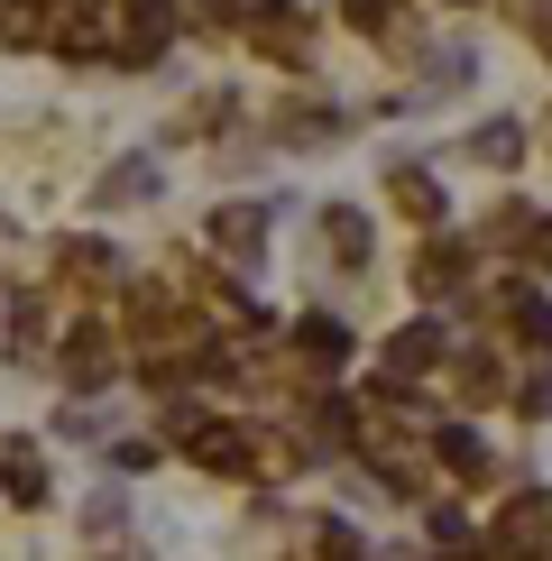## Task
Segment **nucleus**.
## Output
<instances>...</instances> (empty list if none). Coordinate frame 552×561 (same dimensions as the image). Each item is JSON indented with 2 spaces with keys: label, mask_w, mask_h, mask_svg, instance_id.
<instances>
[{
  "label": "nucleus",
  "mask_w": 552,
  "mask_h": 561,
  "mask_svg": "<svg viewBox=\"0 0 552 561\" xmlns=\"http://www.w3.org/2000/svg\"><path fill=\"white\" fill-rule=\"evenodd\" d=\"M175 433L194 442L203 470H221V479H258V433H240V424H203V414H175Z\"/></svg>",
  "instance_id": "1"
},
{
  "label": "nucleus",
  "mask_w": 552,
  "mask_h": 561,
  "mask_svg": "<svg viewBox=\"0 0 552 561\" xmlns=\"http://www.w3.org/2000/svg\"><path fill=\"white\" fill-rule=\"evenodd\" d=\"M497 543H506V561H552V497L543 488H525V497L497 516Z\"/></svg>",
  "instance_id": "2"
},
{
  "label": "nucleus",
  "mask_w": 552,
  "mask_h": 561,
  "mask_svg": "<svg viewBox=\"0 0 552 561\" xmlns=\"http://www.w3.org/2000/svg\"><path fill=\"white\" fill-rule=\"evenodd\" d=\"M258 240H267V203H221V213H212V249H221V259H258Z\"/></svg>",
  "instance_id": "3"
},
{
  "label": "nucleus",
  "mask_w": 552,
  "mask_h": 561,
  "mask_svg": "<svg viewBox=\"0 0 552 561\" xmlns=\"http://www.w3.org/2000/svg\"><path fill=\"white\" fill-rule=\"evenodd\" d=\"M304 28H313L304 0H267V10H258V46H267V56H304Z\"/></svg>",
  "instance_id": "4"
},
{
  "label": "nucleus",
  "mask_w": 552,
  "mask_h": 561,
  "mask_svg": "<svg viewBox=\"0 0 552 561\" xmlns=\"http://www.w3.org/2000/svg\"><path fill=\"white\" fill-rule=\"evenodd\" d=\"M433 359H442V322H414V332L387 341V368H396V378H424Z\"/></svg>",
  "instance_id": "5"
},
{
  "label": "nucleus",
  "mask_w": 552,
  "mask_h": 561,
  "mask_svg": "<svg viewBox=\"0 0 552 561\" xmlns=\"http://www.w3.org/2000/svg\"><path fill=\"white\" fill-rule=\"evenodd\" d=\"M460 276H470V249H460V240H433L424 259H414V286H424V295H451Z\"/></svg>",
  "instance_id": "6"
},
{
  "label": "nucleus",
  "mask_w": 552,
  "mask_h": 561,
  "mask_svg": "<svg viewBox=\"0 0 552 561\" xmlns=\"http://www.w3.org/2000/svg\"><path fill=\"white\" fill-rule=\"evenodd\" d=\"M295 350H304L313 368H341V359H350V332H341L332 313H304V322H295Z\"/></svg>",
  "instance_id": "7"
},
{
  "label": "nucleus",
  "mask_w": 552,
  "mask_h": 561,
  "mask_svg": "<svg viewBox=\"0 0 552 561\" xmlns=\"http://www.w3.org/2000/svg\"><path fill=\"white\" fill-rule=\"evenodd\" d=\"M322 240H332V259H341V267H368V213L332 203V213H322Z\"/></svg>",
  "instance_id": "8"
},
{
  "label": "nucleus",
  "mask_w": 552,
  "mask_h": 561,
  "mask_svg": "<svg viewBox=\"0 0 552 561\" xmlns=\"http://www.w3.org/2000/svg\"><path fill=\"white\" fill-rule=\"evenodd\" d=\"M497 322H506L525 350H552V304H543V295H506V304H497Z\"/></svg>",
  "instance_id": "9"
},
{
  "label": "nucleus",
  "mask_w": 552,
  "mask_h": 561,
  "mask_svg": "<svg viewBox=\"0 0 552 561\" xmlns=\"http://www.w3.org/2000/svg\"><path fill=\"white\" fill-rule=\"evenodd\" d=\"M65 368H74V387L92 396V387L111 378V341H102V332H92V322H83V332H74V350H65Z\"/></svg>",
  "instance_id": "10"
},
{
  "label": "nucleus",
  "mask_w": 552,
  "mask_h": 561,
  "mask_svg": "<svg viewBox=\"0 0 552 561\" xmlns=\"http://www.w3.org/2000/svg\"><path fill=\"white\" fill-rule=\"evenodd\" d=\"M470 157H479V167H516V157H525V129H516V121L470 129Z\"/></svg>",
  "instance_id": "11"
},
{
  "label": "nucleus",
  "mask_w": 552,
  "mask_h": 561,
  "mask_svg": "<svg viewBox=\"0 0 552 561\" xmlns=\"http://www.w3.org/2000/svg\"><path fill=\"white\" fill-rule=\"evenodd\" d=\"M148 194H157V167H148V157H120V167L102 175V203H148Z\"/></svg>",
  "instance_id": "12"
},
{
  "label": "nucleus",
  "mask_w": 552,
  "mask_h": 561,
  "mask_svg": "<svg viewBox=\"0 0 552 561\" xmlns=\"http://www.w3.org/2000/svg\"><path fill=\"white\" fill-rule=\"evenodd\" d=\"M148 56H166V10H138L120 37V65H148Z\"/></svg>",
  "instance_id": "13"
},
{
  "label": "nucleus",
  "mask_w": 552,
  "mask_h": 561,
  "mask_svg": "<svg viewBox=\"0 0 552 561\" xmlns=\"http://www.w3.org/2000/svg\"><path fill=\"white\" fill-rule=\"evenodd\" d=\"M0 479H10V497H19V506H37V497H46V479H37V451H28V442H10V451H0Z\"/></svg>",
  "instance_id": "14"
},
{
  "label": "nucleus",
  "mask_w": 552,
  "mask_h": 561,
  "mask_svg": "<svg viewBox=\"0 0 552 561\" xmlns=\"http://www.w3.org/2000/svg\"><path fill=\"white\" fill-rule=\"evenodd\" d=\"M433 451L451 460V479H488V451H479V433H460V424H451V433H433Z\"/></svg>",
  "instance_id": "15"
},
{
  "label": "nucleus",
  "mask_w": 552,
  "mask_h": 561,
  "mask_svg": "<svg viewBox=\"0 0 552 561\" xmlns=\"http://www.w3.org/2000/svg\"><path fill=\"white\" fill-rule=\"evenodd\" d=\"M396 213H414V221L442 213V194H433V175H424V167H396Z\"/></svg>",
  "instance_id": "16"
},
{
  "label": "nucleus",
  "mask_w": 552,
  "mask_h": 561,
  "mask_svg": "<svg viewBox=\"0 0 552 561\" xmlns=\"http://www.w3.org/2000/svg\"><path fill=\"white\" fill-rule=\"evenodd\" d=\"M433 561H479V534L460 516H433Z\"/></svg>",
  "instance_id": "17"
},
{
  "label": "nucleus",
  "mask_w": 552,
  "mask_h": 561,
  "mask_svg": "<svg viewBox=\"0 0 552 561\" xmlns=\"http://www.w3.org/2000/svg\"><path fill=\"white\" fill-rule=\"evenodd\" d=\"M313 561H359V534L350 525H322L313 534Z\"/></svg>",
  "instance_id": "18"
},
{
  "label": "nucleus",
  "mask_w": 552,
  "mask_h": 561,
  "mask_svg": "<svg viewBox=\"0 0 552 561\" xmlns=\"http://www.w3.org/2000/svg\"><path fill=\"white\" fill-rule=\"evenodd\" d=\"M65 267H74V276H111V267H120V259H111L102 240H74V249H65Z\"/></svg>",
  "instance_id": "19"
},
{
  "label": "nucleus",
  "mask_w": 552,
  "mask_h": 561,
  "mask_svg": "<svg viewBox=\"0 0 552 561\" xmlns=\"http://www.w3.org/2000/svg\"><path fill=\"white\" fill-rule=\"evenodd\" d=\"M276 129H286V138H332L341 121H332V111H286V121H276Z\"/></svg>",
  "instance_id": "20"
},
{
  "label": "nucleus",
  "mask_w": 552,
  "mask_h": 561,
  "mask_svg": "<svg viewBox=\"0 0 552 561\" xmlns=\"http://www.w3.org/2000/svg\"><path fill=\"white\" fill-rule=\"evenodd\" d=\"M460 387H470V405H497V368H488V359L460 368Z\"/></svg>",
  "instance_id": "21"
},
{
  "label": "nucleus",
  "mask_w": 552,
  "mask_h": 561,
  "mask_svg": "<svg viewBox=\"0 0 552 561\" xmlns=\"http://www.w3.org/2000/svg\"><path fill=\"white\" fill-rule=\"evenodd\" d=\"M516 405H525V414H552V368H534V378L516 387Z\"/></svg>",
  "instance_id": "22"
},
{
  "label": "nucleus",
  "mask_w": 552,
  "mask_h": 561,
  "mask_svg": "<svg viewBox=\"0 0 552 561\" xmlns=\"http://www.w3.org/2000/svg\"><path fill=\"white\" fill-rule=\"evenodd\" d=\"M341 10H350L359 28H378V37H387V0H341Z\"/></svg>",
  "instance_id": "23"
}]
</instances>
